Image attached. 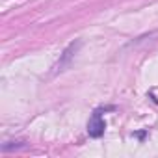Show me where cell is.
<instances>
[{
	"instance_id": "cell-2",
	"label": "cell",
	"mask_w": 158,
	"mask_h": 158,
	"mask_svg": "<svg viewBox=\"0 0 158 158\" xmlns=\"http://www.w3.org/2000/svg\"><path fill=\"white\" fill-rule=\"evenodd\" d=\"M80 48V41H73L65 50H63V54L60 56V60H58V63L54 65V73H61L69 63H71V60L74 58V54H76V50Z\"/></svg>"
},
{
	"instance_id": "cell-1",
	"label": "cell",
	"mask_w": 158,
	"mask_h": 158,
	"mask_svg": "<svg viewBox=\"0 0 158 158\" xmlns=\"http://www.w3.org/2000/svg\"><path fill=\"white\" fill-rule=\"evenodd\" d=\"M104 128H106V123L102 119V114H101V110H95L88 121V134L91 138H101L104 134Z\"/></svg>"
}]
</instances>
